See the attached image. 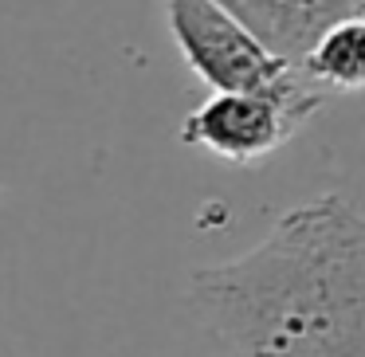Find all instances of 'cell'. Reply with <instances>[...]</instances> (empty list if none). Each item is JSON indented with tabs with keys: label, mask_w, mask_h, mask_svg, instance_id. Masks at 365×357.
Masks as SVG:
<instances>
[{
	"label": "cell",
	"mask_w": 365,
	"mask_h": 357,
	"mask_svg": "<svg viewBox=\"0 0 365 357\" xmlns=\"http://www.w3.org/2000/svg\"><path fill=\"white\" fill-rule=\"evenodd\" d=\"M189 310L228 357H365V220L349 192L294 205L192 271Z\"/></svg>",
	"instance_id": "obj_1"
},
{
	"label": "cell",
	"mask_w": 365,
	"mask_h": 357,
	"mask_svg": "<svg viewBox=\"0 0 365 357\" xmlns=\"http://www.w3.org/2000/svg\"><path fill=\"white\" fill-rule=\"evenodd\" d=\"M185 67L212 95H294L310 87L299 67L271 56L216 0H161Z\"/></svg>",
	"instance_id": "obj_2"
},
{
	"label": "cell",
	"mask_w": 365,
	"mask_h": 357,
	"mask_svg": "<svg viewBox=\"0 0 365 357\" xmlns=\"http://www.w3.org/2000/svg\"><path fill=\"white\" fill-rule=\"evenodd\" d=\"M326 95L302 87L294 95H208L181 122V145L205 150L232 165H255L279 153L318 110Z\"/></svg>",
	"instance_id": "obj_3"
},
{
	"label": "cell",
	"mask_w": 365,
	"mask_h": 357,
	"mask_svg": "<svg viewBox=\"0 0 365 357\" xmlns=\"http://www.w3.org/2000/svg\"><path fill=\"white\" fill-rule=\"evenodd\" d=\"M299 75L314 90H341L357 95L365 83V20L361 16H341L326 24L314 36L299 59Z\"/></svg>",
	"instance_id": "obj_4"
}]
</instances>
